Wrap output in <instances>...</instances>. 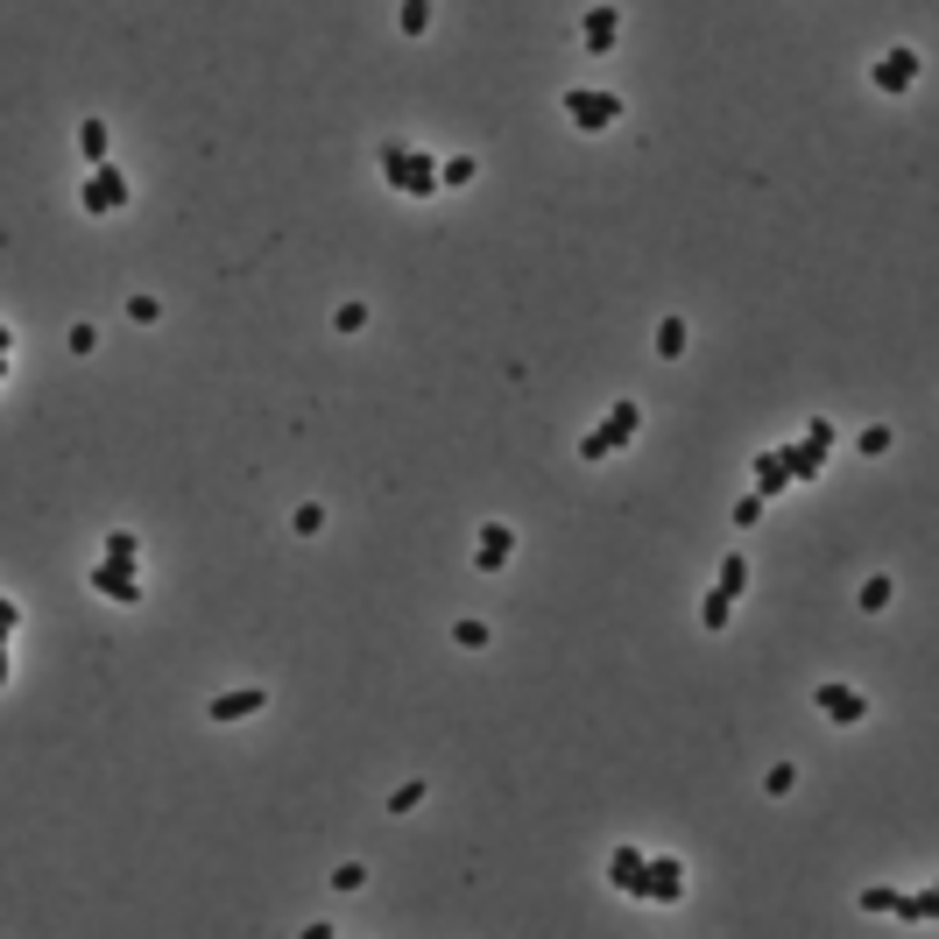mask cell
<instances>
[{
  "label": "cell",
  "mask_w": 939,
  "mask_h": 939,
  "mask_svg": "<svg viewBox=\"0 0 939 939\" xmlns=\"http://www.w3.org/2000/svg\"><path fill=\"white\" fill-rule=\"evenodd\" d=\"M134 198V184H128V170H121V162H85V184H79V205H85V213H93V219H113V213H121V205Z\"/></svg>",
  "instance_id": "1"
},
{
  "label": "cell",
  "mask_w": 939,
  "mask_h": 939,
  "mask_svg": "<svg viewBox=\"0 0 939 939\" xmlns=\"http://www.w3.org/2000/svg\"><path fill=\"white\" fill-rule=\"evenodd\" d=\"M636 431H643V410H636L629 396H622V402H607V417L587 431V438H579V459H593V467H601V459H607V453H622V445H629Z\"/></svg>",
  "instance_id": "2"
},
{
  "label": "cell",
  "mask_w": 939,
  "mask_h": 939,
  "mask_svg": "<svg viewBox=\"0 0 939 939\" xmlns=\"http://www.w3.org/2000/svg\"><path fill=\"white\" fill-rule=\"evenodd\" d=\"M629 898H650V904H678V898H685V862H678V855H643V869H636Z\"/></svg>",
  "instance_id": "3"
},
{
  "label": "cell",
  "mask_w": 939,
  "mask_h": 939,
  "mask_svg": "<svg viewBox=\"0 0 939 939\" xmlns=\"http://www.w3.org/2000/svg\"><path fill=\"white\" fill-rule=\"evenodd\" d=\"M565 121H573L579 134H601L622 121V93H587V85H573L565 93Z\"/></svg>",
  "instance_id": "4"
},
{
  "label": "cell",
  "mask_w": 939,
  "mask_h": 939,
  "mask_svg": "<svg viewBox=\"0 0 939 939\" xmlns=\"http://www.w3.org/2000/svg\"><path fill=\"white\" fill-rule=\"evenodd\" d=\"M918 71H926V64H918V50H904V43H898V50H883L869 64V85H876V93H890V99H904L918 85Z\"/></svg>",
  "instance_id": "5"
},
{
  "label": "cell",
  "mask_w": 939,
  "mask_h": 939,
  "mask_svg": "<svg viewBox=\"0 0 939 939\" xmlns=\"http://www.w3.org/2000/svg\"><path fill=\"white\" fill-rule=\"evenodd\" d=\"M812 707L827 713L833 727H855V721H869V699H862L855 685H841V678H827V685H819V693H812Z\"/></svg>",
  "instance_id": "6"
},
{
  "label": "cell",
  "mask_w": 939,
  "mask_h": 939,
  "mask_svg": "<svg viewBox=\"0 0 939 939\" xmlns=\"http://www.w3.org/2000/svg\"><path fill=\"white\" fill-rule=\"evenodd\" d=\"M262 707H268L262 685H233V693H213V699H205V721L233 727V721H248V713H262Z\"/></svg>",
  "instance_id": "7"
},
{
  "label": "cell",
  "mask_w": 939,
  "mask_h": 939,
  "mask_svg": "<svg viewBox=\"0 0 939 939\" xmlns=\"http://www.w3.org/2000/svg\"><path fill=\"white\" fill-rule=\"evenodd\" d=\"M93 593L134 607V601H142V573H134V565H113V558H93Z\"/></svg>",
  "instance_id": "8"
},
{
  "label": "cell",
  "mask_w": 939,
  "mask_h": 939,
  "mask_svg": "<svg viewBox=\"0 0 939 939\" xmlns=\"http://www.w3.org/2000/svg\"><path fill=\"white\" fill-rule=\"evenodd\" d=\"M396 191H402V198H438V162H431V148H402Z\"/></svg>",
  "instance_id": "9"
},
{
  "label": "cell",
  "mask_w": 939,
  "mask_h": 939,
  "mask_svg": "<svg viewBox=\"0 0 939 939\" xmlns=\"http://www.w3.org/2000/svg\"><path fill=\"white\" fill-rule=\"evenodd\" d=\"M509 558H516V530L509 523H481V537H473V565H481V573H502Z\"/></svg>",
  "instance_id": "10"
},
{
  "label": "cell",
  "mask_w": 939,
  "mask_h": 939,
  "mask_svg": "<svg viewBox=\"0 0 939 939\" xmlns=\"http://www.w3.org/2000/svg\"><path fill=\"white\" fill-rule=\"evenodd\" d=\"M615 36H622V14L615 8H587V14H579V43H587L593 57L615 50Z\"/></svg>",
  "instance_id": "11"
},
{
  "label": "cell",
  "mask_w": 939,
  "mask_h": 939,
  "mask_svg": "<svg viewBox=\"0 0 939 939\" xmlns=\"http://www.w3.org/2000/svg\"><path fill=\"white\" fill-rule=\"evenodd\" d=\"M749 473H756V495H763V502L792 487V467H784V453H778V445H770V453H756V467H749Z\"/></svg>",
  "instance_id": "12"
},
{
  "label": "cell",
  "mask_w": 939,
  "mask_h": 939,
  "mask_svg": "<svg viewBox=\"0 0 939 939\" xmlns=\"http://www.w3.org/2000/svg\"><path fill=\"white\" fill-rule=\"evenodd\" d=\"M778 453H784V467H792V481H798V487H812V481H819V467H827V459H819L812 445H798V438H784Z\"/></svg>",
  "instance_id": "13"
},
{
  "label": "cell",
  "mask_w": 939,
  "mask_h": 939,
  "mask_svg": "<svg viewBox=\"0 0 939 939\" xmlns=\"http://www.w3.org/2000/svg\"><path fill=\"white\" fill-rule=\"evenodd\" d=\"M79 156H85V162H107V156H113V134H107L99 113H85V121H79Z\"/></svg>",
  "instance_id": "14"
},
{
  "label": "cell",
  "mask_w": 939,
  "mask_h": 939,
  "mask_svg": "<svg viewBox=\"0 0 939 939\" xmlns=\"http://www.w3.org/2000/svg\"><path fill=\"white\" fill-rule=\"evenodd\" d=\"M636 869H643V847H615V855H607V883L622 890V898H629V883H636Z\"/></svg>",
  "instance_id": "15"
},
{
  "label": "cell",
  "mask_w": 939,
  "mask_h": 939,
  "mask_svg": "<svg viewBox=\"0 0 939 939\" xmlns=\"http://www.w3.org/2000/svg\"><path fill=\"white\" fill-rule=\"evenodd\" d=\"M898 601V587H890V573H876V579H862V593H855V607L862 615H883V607Z\"/></svg>",
  "instance_id": "16"
},
{
  "label": "cell",
  "mask_w": 939,
  "mask_h": 939,
  "mask_svg": "<svg viewBox=\"0 0 939 939\" xmlns=\"http://www.w3.org/2000/svg\"><path fill=\"white\" fill-rule=\"evenodd\" d=\"M713 587H721V593H735V601H742V593H749V558H742V551H727V558H721V573H713Z\"/></svg>",
  "instance_id": "17"
},
{
  "label": "cell",
  "mask_w": 939,
  "mask_h": 939,
  "mask_svg": "<svg viewBox=\"0 0 939 939\" xmlns=\"http://www.w3.org/2000/svg\"><path fill=\"white\" fill-rule=\"evenodd\" d=\"M727 615H735V593L707 587V601H699V629H727Z\"/></svg>",
  "instance_id": "18"
},
{
  "label": "cell",
  "mask_w": 939,
  "mask_h": 939,
  "mask_svg": "<svg viewBox=\"0 0 939 939\" xmlns=\"http://www.w3.org/2000/svg\"><path fill=\"white\" fill-rule=\"evenodd\" d=\"M99 558H113V565H142V537L134 530H107V551Z\"/></svg>",
  "instance_id": "19"
},
{
  "label": "cell",
  "mask_w": 939,
  "mask_h": 939,
  "mask_svg": "<svg viewBox=\"0 0 939 939\" xmlns=\"http://www.w3.org/2000/svg\"><path fill=\"white\" fill-rule=\"evenodd\" d=\"M473 177H481V162H473V156H445V162H438V191H445V184L459 191V184H473Z\"/></svg>",
  "instance_id": "20"
},
{
  "label": "cell",
  "mask_w": 939,
  "mask_h": 939,
  "mask_svg": "<svg viewBox=\"0 0 939 939\" xmlns=\"http://www.w3.org/2000/svg\"><path fill=\"white\" fill-rule=\"evenodd\" d=\"M898 918H912V926H926V918H939V890H918V898H898Z\"/></svg>",
  "instance_id": "21"
},
{
  "label": "cell",
  "mask_w": 939,
  "mask_h": 939,
  "mask_svg": "<svg viewBox=\"0 0 939 939\" xmlns=\"http://www.w3.org/2000/svg\"><path fill=\"white\" fill-rule=\"evenodd\" d=\"M396 28H402V36H424V28H431V0H402V8H396Z\"/></svg>",
  "instance_id": "22"
},
{
  "label": "cell",
  "mask_w": 939,
  "mask_h": 939,
  "mask_svg": "<svg viewBox=\"0 0 939 939\" xmlns=\"http://www.w3.org/2000/svg\"><path fill=\"white\" fill-rule=\"evenodd\" d=\"M402 148H410V142H382V148H375V170H382V184H389V191H396V177H402Z\"/></svg>",
  "instance_id": "23"
},
{
  "label": "cell",
  "mask_w": 939,
  "mask_h": 939,
  "mask_svg": "<svg viewBox=\"0 0 939 939\" xmlns=\"http://www.w3.org/2000/svg\"><path fill=\"white\" fill-rule=\"evenodd\" d=\"M658 353H664V361H678V353H685V318H658Z\"/></svg>",
  "instance_id": "24"
},
{
  "label": "cell",
  "mask_w": 939,
  "mask_h": 939,
  "mask_svg": "<svg viewBox=\"0 0 939 939\" xmlns=\"http://www.w3.org/2000/svg\"><path fill=\"white\" fill-rule=\"evenodd\" d=\"M798 445H812V453L827 459V453H833V424H827V417H805V438H798Z\"/></svg>",
  "instance_id": "25"
},
{
  "label": "cell",
  "mask_w": 939,
  "mask_h": 939,
  "mask_svg": "<svg viewBox=\"0 0 939 939\" xmlns=\"http://www.w3.org/2000/svg\"><path fill=\"white\" fill-rule=\"evenodd\" d=\"M290 530H297V537H318V530H325V509H318V502H297Z\"/></svg>",
  "instance_id": "26"
},
{
  "label": "cell",
  "mask_w": 939,
  "mask_h": 939,
  "mask_svg": "<svg viewBox=\"0 0 939 939\" xmlns=\"http://www.w3.org/2000/svg\"><path fill=\"white\" fill-rule=\"evenodd\" d=\"M417 805H424V778H410V784L389 792V812H417Z\"/></svg>",
  "instance_id": "27"
},
{
  "label": "cell",
  "mask_w": 939,
  "mask_h": 939,
  "mask_svg": "<svg viewBox=\"0 0 939 939\" xmlns=\"http://www.w3.org/2000/svg\"><path fill=\"white\" fill-rule=\"evenodd\" d=\"M862 912H876V918H883V912H898V890H883V883H869V890H862Z\"/></svg>",
  "instance_id": "28"
},
{
  "label": "cell",
  "mask_w": 939,
  "mask_h": 939,
  "mask_svg": "<svg viewBox=\"0 0 939 939\" xmlns=\"http://www.w3.org/2000/svg\"><path fill=\"white\" fill-rule=\"evenodd\" d=\"M453 643L459 650H487V622H453Z\"/></svg>",
  "instance_id": "29"
},
{
  "label": "cell",
  "mask_w": 939,
  "mask_h": 939,
  "mask_svg": "<svg viewBox=\"0 0 939 939\" xmlns=\"http://www.w3.org/2000/svg\"><path fill=\"white\" fill-rule=\"evenodd\" d=\"M756 523H763V495H742L735 502V530H756Z\"/></svg>",
  "instance_id": "30"
},
{
  "label": "cell",
  "mask_w": 939,
  "mask_h": 939,
  "mask_svg": "<svg viewBox=\"0 0 939 939\" xmlns=\"http://www.w3.org/2000/svg\"><path fill=\"white\" fill-rule=\"evenodd\" d=\"M128 318H134V325H156L162 304H156V297H128Z\"/></svg>",
  "instance_id": "31"
},
{
  "label": "cell",
  "mask_w": 939,
  "mask_h": 939,
  "mask_svg": "<svg viewBox=\"0 0 939 939\" xmlns=\"http://www.w3.org/2000/svg\"><path fill=\"white\" fill-rule=\"evenodd\" d=\"M333 325H339V333H361V325H368V304H339Z\"/></svg>",
  "instance_id": "32"
},
{
  "label": "cell",
  "mask_w": 939,
  "mask_h": 939,
  "mask_svg": "<svg viewBox=\"0 0 939 939\" xmlns=\"http://www.w3.org/2000/svg\"><path fill=\"white\" fill-rule=\"evenodd\" d=\"M792 784H798V770H792V763H778V770H770V778H763V792H770V798H784V792H792Z\"/></svg>",
  "instance_id": "33"
},
{
  "label": "cell",
  "mask_w": 939,
  "mask_h": 939,
  "mask_svg": "<svg viewBox=\"0 0 939 939\" xmlns=\"http://www.w3.org/2000/svg\"><path fill=\"white\" fill-rule=\"evenodd\" d=\"M361 883H368L361 862H339V869H333V890H361Z\"/></svg>",
  "instance_id": "34"
},
{
  "label": "cell",
  "mask_w": 939,
  "mask_h": 939,
  "mask_svg": "<svg viewBox=\"0 0 939 939\" xmlns=\"http://www.w3.org/2000/svg\"><path fill=\"white\" fill-rule=\"evenodd\" d=\"M64 347H71V353H93V347H99V333H93V325H71Z\"/></svg>",
  "instance_id": "35"
},
{
  "label": "cell",
  "mask_w": 939,
  "mask_h": 939,
  "mask_svg": "<svg viewBox=\"0 0 939 939\" xmlns=\"http://www.w3.org/2000/svg\"><path fill=\"white\" fill-rule=\"evenodd\" d=\"M862 453L883 459V453H890V431H883V424H869V431H862Z\"/></svg>",
  "instance_id": "36"
},
{
  "label": "cell",
  "mask_w": 939,
  "mask_h": 939,
  "mask_svg": "<svg viewBox=\"0 0 939 939\" xmlns=\"http://www.w3.org/2000/svg\"><path fill=\"white\" fill-rule=\"evenodd\" d=\"M0 353H14V333H8V325H0Z\"/></svg>",
  "instance_id": "37"
}]
</instances>
